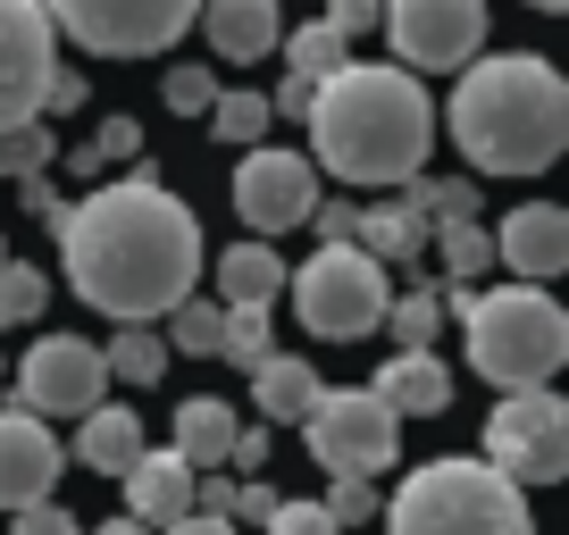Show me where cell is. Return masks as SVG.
Instances as JSON below:
<instances>
[{
	"instance_id": "1",
	"label": "cell",
	"mask_w": 569,
	"mask_h": 535,
	"mask_svg": "<svg viewBox=\"0 0 569 535\" xmlns=\"http://www.w3.org/2000/svg\"><path fill=\"white\" fill-rule=\"evenodd\" d=\"M59 268L109 319H168L201 276V218L151 168L109 176L59 210Z\"/></svg>"
},
{
	"instance_id": "2",
	"label": "cell",
	"mask_w": 569,
	"mask_h": 535,
	"mask_svg": "<svg viewBox=\"0 0 569 535\" xmlns=\"http://www.w3.org/2000/svg\"><path fill=\"white\" fill-rule=\"evenodd\" d=\"M310 151L327 176L343 184H410L436 151V101L410 68H377V59H343L310 92Z\"/></svg>"
},
{
	"instance_id": "3",
	"label": "cell",
	"mask_w": 569,
	"mask_h": 535,
	"mask_svg": "<svg viewBox=\"0 0 569 535\" xmlns=\"http://www.w3.org/2000/svg\"><path fill=\"white\" fill-rule=\"evenodd\" d=\"M452 75L445 125L478 176H545L569 151V84L545 51H478Z\"/></svg>"
},
{
	"instance_id": "4",
	"label": "cell",
	"mask_w": 569,
	"mask_h": 535,
	"mask_svg": "<svg viewBox=\"0 0 569 535\" xmlns=\"http://www.w3.org/2000/svg\"><path fill=\"white\" fill-rule=\"evenodd\" d=\"M386 535H536L528 518V485H511L495 461H427L393 485L386 502Z\"/></svg>"
},
{
	"instance_id": "5",
	"label": "cell",
	"mask_w": 569,
	"mask_h": 535,
	"mask_svg": "<svg viewBox=\"0 0 569 535\" xmlns=\"http://www.w3.org/2000/svg\"><path fill=\"white\" fill-rule=\"evenodd\" d=\"M461 326H469V369L486 385H552V369L569 360V319L545 285H495V293H461Z\"/></svg>"
},
{
	"instance_id": "6",
	"label": "cell",
	"mask_w": 569,
	"mask_h": 535,
	"mask_svg": "<svg viewBox=\"0 0 569 535\" xmlns=\"http://www.w3.org/2000/svg\"><path fill=\"white\" fill-rule=\"evenodd\" d=\"M284 293H293V310H302V326L319 343H369L377 326H386V268L369 260V251L343 234V243H319L302 268H284Z\"/></svg>"
},
{
	"instance_id": "7",
	"label": "cell",
	"mask_w": 569,
	"mask_h": 535,
	"mask_svg": "<svg viewBox=\"0 0 569 535\" xmlns=\"http://www.w3.org/2000/svg\"><path fill=\"white\" fill-rule=\"evenodd\" d=\"M302 435L327 477H377L402 461V418L369 385H319V402L302 411Z\"/></svg>"
},
{
	"instance_id": "8",
	"label": "cell",
	"mask_w": 569,
	"mask_h": 535,
	"mask_svg": "<svg viewBox=\"0 0 569 535\" xmlns=\"http://www.w3.org/2000/svg\"><path fill=\"white\" fill-rule=\"evenodd\" d=\"M486 461L511 485H552L569 477V402L552 385H511L486 418Z\"/></svg>"
},
{
	"instance_id": "9",
	"label": "cell",
	"mask_w": 569,
	"mask_h": 535,
	"mask_svg": "<svg viewBox=\"0 0 569 535\" xmlns=\"http://www.w3.org/2000/svg\"><path fill=\"white\" fill-rule=\"evenodd\" d=\"M51 26L68 42H84L92 59H160L168 42L193 26L201 0H42Z\"/></svg>"
},
{
	"instance_id": "10",
	"label": "cell",
	"mask_w": 569,
	"mask_h": 535,
	"mask_svg": "<svg viewBox=\"0 0 569 535\" xmlns=\"http://www.w3.org/2000/svg\"><path fill=\"white\" fill-rule=\"evenodd\" d=\"M386 42L410 75H452L486 51V0H386Z\"/></svg>"
},
{
	"instance_id": "11",
	"label": "cell",
	"mask_w": 569,
	"mask_h": 535,
	"mask_svg": "<svg viewBox=\"0 0 569 535\" xmlns=\"http://www.w3.org/2000/svg\"><path fill=\"white\" fill-rule=\"evenodd\" d=\"M109 369H101V343L84 335H34V352L18 360V411L34 418H84L101 402Z\"/></svg>"
},
{
	"instance_id": "12",
	"label": "cell",
	"mask_w": 569,
	"mask_h": 535,
	"mask_svg": "<svg viewBox=\"0 0 569 535\" xmlns=\"http://www.w3.org/2000/svg\"><path fill=\"white\" fill-rule=\"evenodd\" d=\"M59 68V26L42 0H0V125L42 118V84Z\"/></svg>"
},
{
	"instance_id": "13",
	"label": "cell",
	"mask_w": 569,
	"mask_h": 535,
	"mask_svg": "<svg viewBox=\"0 0 569 535\" xmlns=\"http://www.w3.org/2000/svg\"><path fill=\"white\" fill-rule=\"evenodd\" d=\"M310 201H319V168H310L302 151H268V143L243 151V168H234V218H243L251 234L302 226Z\"/></svg>"
},
{
	"instance_id": "14",
	"label": "cell",
	"mask_w": 569,
	"mask_h": 535,
	"mask_svg": "<svg viewBox=\"0 0 569 535\" xmlns=\"http://www.w3.org/2000/svg\"><path fill=\"white\" fill-rule=\"evenodd\" d=\"M59 468H68V452H59V435L34 411H0V511L42 502L59 485Z\"/></svg>"
},
{
	"instance_id": "15",
	"label": "cell",
	"mask_w": 569,
	"mask_h": 535,
	"mask_svg": "<svg viewBox=\"0 0 569 535\" xmlns=\"http://www.w3.org/2000/svg\"><path fill=\"white\" fill-rule=\"evenodd\" d=\"M495 260L511 268V276H528V285H552L569 268V210L561 201H519L495 226Z\"/></svg>"
},
{
	"instance_id": "16",
	"label": "cell",
	"mask_w": 569,
	"mask_h": 535,
	"mask_svg": "<svg viewBox=\"0 0 569 535\" xmlns=\"http://www.w3.org/2000/svg\"><path fill=\"white\" fill-rule=\"evenodd\" d=\"M193 477H201V468L184 461L177 444H168V452L142 444L134 468L118 477V485H126V518H142V527H168V518H184V511H193Z\"/></svg>"
},
{
	"instance_id": "17",
	"label": "cell",
	"mask_w": 569,
	"mask_h": 535,
	"mask_svg": "<svg viewBox=\"0 0 569 535\" xmlns=\"http://www.w3.org/2000/svg\"><path fill=\"white\" fill-rule=\"evenodd\" d=\"M193 26L210 34V59H227V68H251V59L277 51L284 18H277V0H201Z\"/></svg>"
},
{
	"instance_id": "18",
	"label": "cell",
	"mask_w": 569,
	"mask_h": 535,
	"mask_svg": "<svg viewBox=\"0 0 569 535\" xmlns=\"http://www.w3.org/2000/svg\"><path fill=\"white\" fill-rule=\"evenodd\" d=\"M377 402H386L393 418H445L452 411V369L436 352H393L386 369H377Z\"/></svg>"
},
{
	"instance_id": "19",
	"label": "cell",
	"mask_w": 569,
	"mask_h": 535,
	"mask_svg": "<svg viewBox=\"0 0 569 535\" xmlns=\"http://www.w3.org/2000/svg\"><path fill=\"white\" fill-rule=\"evenodd\" d=\"M142 452V418L126 411V402H92L84 418H76V461L92 468V477H126Z\"/></svg>"
},
{
	"instance_id": "20",
	"label": "cell",
	"mask_w": 569,
	"mask_h": 535,
	"mask_svg": "<svg viewBox=\"0 0 569 535\" xmlns=\"http://www.w3.org/2000/svg\"><path fill=\"white\" fill-rule=\"evenodd\" d=\"M352 243L369 251L377 268H419L427 260V218L410 201H377V210L352 218Z\"/></svg>"
},
{
	"instance_id": "21",
	"label": "cell",
	"mask_w": 569,
	"mask_h": 535,
	"mask_svg": "<svg viewBox=\"0 0 569 535\" xmlns=\"http://www.w3.org/2000/svg\"><path fill=\"white\" fill-rule=\"evenodd\" d=\"M251 402H260L268 427H302V411L319 402V369L293 352H268L260 369H251Z\"/></svg>"
},
{
	"instance_id": "22",
	"label": "cell",
	"mask_w": 569,
	"mask_h": 535,
	"mask_svg": "<svg viewBox=\"0 0 569 535\" xmlns=\"http://www.w3.org/2000/svg\"><path fill=\"white\" fill-rule=\"evenodd\" d=\"M284 293V260L268 243H234L227 260H218V302L227 310H268Z\"/></svg>"
},
{
	"instance_id": "23",
	"label": "cell",
	"mask_w": 569,
	"mask_h": 535,
	"mask_svg": "<svg viewBox=\"0 0 569 535\" xmlns=\"http://www.w3.org/2000/svg\"><path fill=\"white\" fill-rule=\"evenodd\" d=\"M227 444H234V402H218V393L177 402V452L193 468H227Z\"/></svg>"
},
{
	"instance_id": "24",
	"label": "cell",
	"mask_w": 569,
	"mask_h": 535,
	"mask_svg": "<svg viewBox=\"0 0 569 535\" xmlns=\"http://www.w3.org/2000/svg\"><path fill=\"white\" fill-rule=\"evenodd\" d=\"M427 243H436L445 285H478L486 268H495V234H486L478 218H445V226H427Z\"/></svg>"
},
{
	"instance_id": "25",
	"label": "cell",
	"mask_w": 569,
	"mask_h": 535,
	"mask_svg": "<svg viewBox=\"0 0 569 535\" xmlns=\"http://www.w3.org/2000/svg\"><path fill=\"white\" fill-rule=\"evenodd\" d=\"M101 369L126 376V385H160V376H168V335H151V319H118Z\"/></svg>"
},
{
	"instance_id": "26",
	"label": "cell",
	"mask_w": 569,
	"mask_h": 535,
	"mask_svg": "<svg viewBox=\"0 0 569 535\" xmlns=\"http://www.w3.org/2000/svg\"><path fill=\"white\" fill-rule=\"evenodd\" d=\"M277 42H284V75H302V84H319V75H336L343 59H352V42H343L327 18L293 26V34H277Z\"/></svg>"
},
{
	"instance_id": "27",
	"label": "cell",
	"mask_w": 569,
	"mask_h": 535,
	"mask_svg": "<svg viewBox=\"0 0 569 535\" xmlns=\"http://www.w3.org/2000/svg\"><path fill=\"white\" fill-rule=\"evenodd\" d=\"M134 160H142V125L134 118H101L84 143L68 151V168H76V176H92V184H101V168H134Z\"/></svg>"
},
{
	"instance_id": "28",
	"label": "cell",
	"mask_w": 569,
	"mask_h": 535,
	"mask_svg": "<svg viewBox=\"0 0 569 535\" xmlns=\"http://www.w3.org/2000/svg\"><path fill=\"white\" fill-rule=\"evenodd\" d=\"M201 118H210L218 143L251 151V143L268 134V118H277V109H268V92H210V109H201Z\"/></svg>"
},
{
	"instance_id": "29",
	"label": "cell",
	"mask_w": 569,
	"mask_h": 535,
	"mask_svg": "<svg viewBox=\"0 0 569 535\" xmlns=\"http://www.w3.org/2000/svg\"><path fill=\"white\" fill-rule=\"evenodd\" d=\"M42 310H51V276H42L34 260H0V326L18 335V326H34Z\"/></svg>"
},
{
	"instance_id": "30",
	"label": "cell",
	"mask_w": 569,
	"mask_h": 535,
	"mask_svg": "<svg viewBox=\"0 0 569 535\" xmlns=\"http://www.w3.org/2000/svg\"><path fill=\"white\" fill-rule=\"evenodd\" d=\"M218 335H227V302H193V293H184V302L168 310V352L218 360Z\"/></svg>"
},
{
	"instance_id": "31",
	"label": "cell",
	"mask_w": 569,
	"mask_h": 535,
	"mask_svg": "<svg viewBox=\"0 0 569 535\" xmlns=\"http://www.w3.org/2000/svg\"><path fill=\"white\" fill-rule=\"evenodd\" d=\"M436 326H445V302H436V285H419V293H402V302H386V326H377V335H393L402 352H427Z\"/></svg>"
},
{
	"instance_id": "32",
	"label": "cell",
	"mask_w": 569,
	"mask_h": 535,
	"mask_svg": "<svg viewBox=\"0 0 569 535\" xmlns=\"http://www.w3.org/2000/svg\"><path fill=\"white\" fill-rule=\"evenodd\" d=\"M59 160V134L42 118H26V125H0V176L18 184V176H42V168Z\"/></svg>"
},
{
	"instance_id": "33",
	"label": "cell",
	"mask_w": 569,
	"mask_h": 535,
	"mask_svg": "<svg viewBox=\"0 0 569 535\" xmlns=\"http://www.w3.org/2000/svg\"><path fill=\"white\" fill-rule=\"evenodd\" d=\"M218 352L234 360V369H260L277 343H268V310H227V335H218Z\"/></svg>"
},
{
	"instance_id": "34",
	"label": "cell",
	"mask_w": 569,
	"mask_h": 535,
	"mask_svg": "<svg viewBox=\"0 0 569 535\" xmlns=\"http://www.w3.org/2000/svg\"><path fill=\"white\" fill-rule=\"evenodd\" d=\"M260 527L268 535H343L336 518H327V502H284V494H277V511H268Z\"/></svg>"
},
{
	"instance_id": "35",
	"label": "cell",
	"mask_w": 569,
	"mask_h": 535,
	"mask_svg": "<svg viewBox=\"0 0 569 535\" xmlns=\"http://www.w3.org/2000/svg\"><path fill=\"white\" fill-rule=\"evenodd\" d=\"M327 518H336V527H369V518H377V477H336Z\"/></svg>"
},
{
	"instance_id": "36",
	"label": "cell",
	"mask_w": 569,
	"mask_h": 535,
	"mask_svg": "<svg viewBox=\"0 0 569 535\" xmlns=\"http://www.w3.org/2000/svg\"><path fill=\"white\" fill-rule=\"evenodd\" d=\"M210 92H218V68H168V109L177 118H201Z\"/></svg>"
},
{
	"instance_id": "37",
	"label": "cell",
	"mask_w": 569,
	"mask_h": 535,
	"mask_svg": "<svg viewBox=\"0 0 569 535\" xmlns=\"http://www.w3.org/2000/svg\"><path fill=\"white\" fill-rule=\"evenodd\" d=\"M9 535H84V527H76V511H59V502L42 494V502H26V511H9Z\"/></svg>"
},
{
	"instance_id": "38",
	"label": "cell",
	"mask_w": 569,
	"mask_h": 535,
	"mask_svg": "<svg viewBox=\"0 0 569 535\" xmlns=\"http://www.w3.org/2000/svg\"><path fill=\"white\" fill-rule=\"evenodd\" d=\"M377 18H386V0H327V26H336L343 42H352V34H377Z\"/></svg>"
},
{
	"instance_id": "39",
	"label": "cell",
	"mask_w": 569,
	"mask_h": 535,
	"mask_svg": "<svg viewBox=\"0 0 569 535\" xmlns=\"http://www.w3.org/2000/svg\"><path fill=\"white\" fill-rule=\"evenodd\" d=\"M18 201H26V218H42V226H59V210H68L42 176H18Z\"/></svg>"
},
{
	"instance_id": "40",
	"label": "cell",
	"mask_w": 569,
	"mask_h": 535,
	"mask_svg": "<svg viewBox=\"0 0 569 535\" xmlns=\"http://www.w3.org/2000/svg\"><path fill=\"white\" fill-rule=\"evenodd\" d=\"M260 461H268V427H234V444H227V468H243V477H251Z\"/></svg>"
},
{
	"instance_id": "41",
	"label": "cell",
	"mask_w": 569,
	"mask_h": 535,
	"mask_svg": "<svg viewBox=\"0 0 569 535\" xmlns=\"http://www.w3.org/2000/svg\"><path fill=\"white\" fill-rule=\"evenodd\" d=\"M268 511H277V494H268L260 477H243V485H234V511H227V518H251V527H260Z\"/></svg>"
},
{
	"instance_id": "42",
	"label": "cell",
	"mask_w": 569,
	"mask_h": 535,
	"mask_svg": "<svg viewBox=\"0 0 569 535\" xmlns=\"http://www.w3.org/2000/svg\"><path fill=\"white\" fill-rule=\"evenodd\" d=\"M168 535H234V518H218V511H184V518H168Z\"/></svg>"
},
{
	"instance_id": "43",
	"label": "cell",
	"mask_w": 569,
	"mask_h": 535,
	"mask_svg": "<svg viewBox=\"0 0 569 535\" xmlns=\"http://www.w3.org/2000/svg\"><path fill=\"white\" fill-rule=\"evenodd\" d=\"M101 535H151L142 518H101Z\"/></svg>"
},
{
	"instance_id": "44",
	"label": "cell",
	"mask_w": 569,
	"mask_h": 535,
	"mask_svg": "<svg viewBox=\"0 0 569 535\" xmlns=\"http://www.w3.org/2000/svg\"><path fill=\"white\" fill-rule=\"evenodd\" d=\"M528 9H545V18H561V9H569V0H528Z\"/></svg>"
},
{
	"instance_id": "45",
	"label": "cell",
	"mask_w": 569,
	"mask_h": 535,
	"mask_svg": "<svg viewBox=\"0 0 569 535\" xmlns=\"http://www.w3.org/2000/svg\"><path fill=\"white\" fill-rule=\"evenodd\" d=\"M0 260H9V243H0Z\"/></svg>"
}]
</instances>
